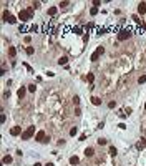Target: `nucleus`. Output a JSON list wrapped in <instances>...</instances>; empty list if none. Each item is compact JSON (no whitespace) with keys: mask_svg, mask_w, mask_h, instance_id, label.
Wrapping results in <instances>:
<instances>
[{"mask_svg":"<svg viewBox=\"0 0 146 166\" xmlns=\"http://www.w3.org/2000/svg\"><path fill=\"white\" fill-rule=\"evenodd\" d=\"M57 12H58V8H57V7H50V8H48V15H50V17L57 15Z\"/></svg>","mask_w":146,"mask_h":166,"instance_id":"1a4fd4ad","label":"nucleus"},{"mask_svg":"<svg viewBox=\"0 0 146 166\" xmlns=\"http://www.w3.org/2000/svg\"><path fill=\"white\" fill-rule=\"evenodd\" d=\"M103 53H105V48H103V47H98V48H96V50L91 53L90 60H91V62H96V60L100 58V55H103Z\"/></svg>","mask_w":146,"mask_h":166,"instance_id":"f03ea898","label":"nucleus"},{"mask_svg":"<svg viewBox=\"0 0 146 166\" xmlns=\"http://www.w3.org/2000/svg\"><path fill=\"white\" fill-rule=\"evenodd\" d=\"M145 110H146V103H145Z\"/></svg>","mask_w":146,"mask_h":166,"instance_id":"4c0bfd02","label":"nucleus"},{"mask_svg":"<svg viewBox=\"0 0 146 166\" xmlns=\"http://www.w3.org/2000/svg\"><path fill=\"white\" fill-rule=\"evenodd\" d=\"M130 35H131V30L130 28H125V30H121V32L118 33V40L120 42H125V40L130 38Z\"/></svg>","mask_w":146,"mask_h":166,"instance_id":"20e7f679","label":"nucleus"},{"mask_svg":"<svg viewBox=\"0 0 146 166\" xmlns=\"http://www.w3.org/2000/svg\"><path fill=\"white\" fill-rule=\"evenodd\" d=\"M141 145H145V146H146V139H145V138H141Z\"/></svg>","mask_w":146,"mask_h":166,"instance_id":"72a5a7b5","label":"nucleus"},{"mask_svg":"<svg viewBox=\"0 0 146 166\" xmlns=\"http://www.w3.org/2000/svg\"><path fill=\"white\" fill-rule=\"evenodd\" d=\"M146 81V75H141L140 78H138V83H145Z\"/></svg>","mask_w":146,"mask_h":166,"instance_id":"aec40b11","label":"nucleus"},{"mask_svg":"<svg viewBox=\"0 0 146 166\" xmlns=\"http://www.w3.org/2000/svg\"><path fill=\"white\" fill-rule=\"evenodd\" d=\"M30 42H32V37L27 35V37H25V43H30Z\"/></svg>","mask_w":146,"mask_h":166,"instance_id":"393cba45","label":"nucleus"},{"mask_svg":"<svg viewBox=\"0 0 146 166\" xmlns=\"http://www.w3.org/2000/svg\"><path fill=\"white\" fill-rule=\"evenodd\" d=\"M3 22H8V23H12V25H13V23H17V18H15L10 12H7V10H5V12H3Z\"/></svg>","mask_w":146,"mask_h":166,"instance_id":"39448f33","label":"nucleus"},{"mask_svg":"<svg viewBox=\"0 0 146 166\" xmlns=\"http://www.w3.org/2000/svg\"><path fill=\"white\" fill-rule=\"evenodd\" d=\"M106 143H108V141H106L105 138H100V139H98V145H100V146H103V145H106Z\"/></svg>","mask_w":146,"mask_h":166,"instance_id":"a211bd4d","label":"nucleus"},{"mask_svg":"<svg viewBox=\"0 0 146 166\" xmlns=\"http://www.w3.org/2000/svg\"><path fill=\"white\" fill-rule=\"evenodd\" d=\"M33 134H35V126H28L25 131L22 133V139H30Z\"/></svg>","mask_w":146,"mask_h":166,"instance_id":"7ed1b4c3","label":"nucleus"},{"mask_svg":"<svg viewBox=\"0 0 146 166\" xmlns=\"http://www.w3.org/2000/svg\"><path fill=\"white\" fill-rule=\"evenodd\" d=\"M8 55H10V57H15V55H17V48H15V47H8Z\"/></svg>","mask_w":146,"mask_h":166,"instance_id":"9b49d317","label":"nucleus"},{"mask_svg":"<svg viewBox=\"0 0 146 166\" xmlns=\"http://www.w3.org/2000/svg\"><path fill=\"white\" fill-rule=\"evenodd\" d=\"M145 30H146V23H145Z\"/></svg>","mask_w":146,"mask_h":166,"instance_id":"e433bc0d","label":"nucleus"},{"mask_svg":"<svg viewBox=\"0 0 146 166\" xmlns=\"http://www.w3.org/2000/svg\"><path fill=\"white\" fill-rule=\"evenodd\" d=\"M17 95H18V98L22 100L23 96H25V88L22 86V88H18V91H17Z\"/></svg>","mask_w":146,"mask_h":166,"instance_id":"ddd939ff","label":"nucleus"},{"mask_svg":"<svg viewBox=\"0 0 146 166\" xmlns=\"http://www.w3.org/2000/svg\"><path fill=\"white\" fill-rule=\"evenodd\" d=\"M110 155H111V156L116 155V148H115V146H110Z\"/></svg>","mask_w":146,"mask_h":166,"instance_id":"6ab92c4d","label":"nucleus"},{"mask_svg":"<svg viewBox=\"0 0 146 166\" xmlns=\"http://www.w3.org/2000/svg\"><path fill=\"white\" fill-rule=\"evenodd\" d=\"M90 13H91V15H96V13H98V8H96V7H91Z\"/></svg>","mask_w":146,"mask_h":166,"instance_id":"412c9836","label":"nucleus"},{"mask_svg":"<svg viewBox=\"0 0 146 166\" xmlns=\"http://www.w3.org/2000/svg\"><path fill=\"white\" fill-rule=\"evenodd\" d=\"M138 13H146V2H140L138 3Z\"/></svg>","mask_w":146,"mask_h":166,"instance_id":"0eeeda50","label":"nucleus"},{"mask_svg":"<svg viewBox=\"0 0 146 166\" xmlns=\"http://www.w3.org/2000/svg\"><path fill=\"white\" fill-rule=\"evenodd\" d=\"M78 163H80V160H78V156H72V158H70V165H72V166L78 165Z\"/></svg>","mask_w":146,"mask_h":166,"instance_id":"f8f14e48","label":"nucleus"},{"mask_svg":"<svg viewBox=\"0 0 146 166\" xmlns=\"http://www.w3.org/2000/svg\"><path fill=\"white\" fill-rule=\"evenodd\" d=\"M93 5L98 8V5H101V2H100V0H95V2H93Z\"/></svg>","mask_w":146,"mask_h":166,"instance_id":"cd10ccee","label":"nucleus"},{"mask_svg":"<svg viewBox=\"0 0 146 166\" xmlns=\"http://www.w3.org/2000/svg\"><path fill=\"white\" fill-rule=\"evenodd\" d=\"M73 32L76 33V35H80V33H81V28H80V27H76V28H73Z\"/></svg>","mask_w":146,"mask_h":166,"instance_id":"b1692460","label":"nucleus"},{"mask_svg":"<svg viewBox=\"0 0 146 166\" xmlns=\"http://www.w3.org/2000/svg\"><path fill=\"white\" fill-rule=\"evenodd\" d=\"M67 62H68V58H67V57H60V60H58V65H67Z\"/></svg>","mask_w":146,"mask_h":166,"instance_id":"2eb2a0df","label":"nucleus"},{"mask_svg":"<svg viewBox=\"0 0 146 166\" xmlns=\"http://www.w3.org/2000/svg\"><path fill=\"white\" fill-rule=\"evenodd\" d=\"M108 106H110V108H115V106H116V103H115V101H110Z\"/></svg>","mask_w":146,"mask_h":166,"instance_id":"c756f323","label":"nucleus"},{"mask_svg":"<svg viewBox=\"0 0 146 166\" xmlns=\"http://www.w3.org/2000/svg\"><path fill=\"white\" fill-rule=\"evenodd\" d=\"M48 138H45V131H38L35 134V141H38V143H43V141H47Z\"/></svg>","mask_w":146,"mask_h":166,"instance_id":"423d86ee","label":"nucleus"},{"mask_svg":"<svg viewBox=\"0 0 146 166\" xmlns=\"http://www.w3.org/2000/svg\"><path fill=\"white\" fill-rule=\"evenodd\" d=\"M33 166H43V165H42V163H35Z\"/></svg>","mask_w":146,"mask_h":166,"instance_id":"f704fd0d","label":"nucleus"},{"mask_svg":"<svg viewBox=\"0 0 146 166\" xmlns=\"http://www.w3.org/2000/svg\"><path fill=\"white\" fill-rule=\"evenodd\" d=\"M45 166H53V163H48V165H45Z\"/></svg>","mask_w":146,"mask_h":166,"instance_id":"c9c22d12","label":"nucleus"},{"mask_svg":"<svg viewBox=\"0 0 146 166\" xmlns=\"http://www.w3.org/2000/svg\"><path fill=\"white\" fill-rule=\"evenodd\" d=\"M85 139H86V134H81V136H80V139H78V141H85Z\"/></svg>","mask_w":146,"mask_h":166,"instance_id":"2f4dec72","label":"nucleus"},{"mask_svg":"<svg viewBox=\"0 0 146 166\" xmlns=\"http://www.w3.org/2000/svg\"><path fill=\"white\" fill-rule=\"evenodd\" d=\"M85 155H86V156H93V155H95V150H93V148H86V150H85Z\"/></svg>","mask_w":146,"mask_h":166,"instance_id":"4468645a","label":"nucleus"},{"mask_svg":"<svg viewBox=\"0 0 146 166\" xmlns=\"http://www.w3.org/2000/svg\"><path fill=\"white\" fill-rule=\"evenodd\" d=\"M22 133V126H13L12 130H10V134L12 136H17V134H20Z\"/></svg>","mask_w":146,"mask_h":166,"instance_id":"6e6552de","label":"nucleus"},{"mask_svg":"<svg viewBox=\"0 0 146 166\" xmlns=\"http://www.w3.org/2000/svg\"><path fill=\"white\" fill-rule=\"evenodd\" d=\"M91 103H93L95 106H100V105H101V100L98 98V96H93V98H91Z\"/></svg>","mask_w":146,"mask_h":166,"instance_id":"9d476101","label":"nucleus"},{"mask_svg":"<svg viewBox=\"0 0 146 166\" xmlns=\"http://www.w3.org/2000/svg\"><path fill=\"white\" fill-rule=\"evenodd\" d=\"M145 53H146V52H145Z\"/></svg>","mask_w":146,"mask_h":166,"instance_id":"58836bf2","label":"nucleus"},{"mask_svg":"<svg viewBox=\"0 0 146 166\" xmlns=\"http://www.w3.org/2000/svg\"><path fill=\"white\" fill-rule=\"evenodd\" d=\"M86 80H88L90 83H93V80H95V75H93V73H88V76H86Z\"/></svg>","mask_w":146,"mask_h":166,"instance_id":"f3484780","label":"nucleus"},{"mask_svg":"<svg viewBox=\"0 0 146 166\" xmlns=\"http://www.w3.org/2000/svg\"><path fill=\"white\" fill-rule=\"evenodd\" d=\"M76 133H78V130H76V126H75V128H72V130H70V134H72V136H75V134H76Z\"/></svg>","mask_w":146,"mask_h":166,"instance_id":"5701e85b","label":"nucleus"},{"mask_svg":"<svg viewBox=\"0 0 146 166\" xmlns=\"http://www.w3.org/2000/svg\"><path fill=\"white\" fill-rule=\"evenodd\" d=\"M73 103H75V105H80V98H78V96H75V98H73Z\"/></svg>","mask_w":146,"mask_h":166,"instance_id":"bb28decb","label":"nucleus"},{"mask_svg":"<svg viewBox=\"0 0 146 166\" xmlns=\"http://www.w3.org/2000/svg\"><path fill=\"white\" fill-rule=\"evenodd\" d=\"M105 32H106V28H100V30H98V35H103Z\"/></svg>","mask_w":146,"mask_h":166,"instance_id":"7c9ffc66","label":"nucleus"},{"mask_svg":"<svg viewBox=\"0 0 146 166\" xmlns=\"http://www.w3.org/2000/svg\"><path fill=\"white\" fill-rule=\"evenodd\" d=\"M32 32H38V27L36 25H32Z\"/></svg>","mask_w":146,"mask_h":166,"instance_id":"473e14b6","label":"nucleus"},{"mask_svg":"<svg viewBox=\"0 0 146 166\" xmlns=\"http://www.w3.org/2000/svg\"><path fill=\"white\" fill-rule=\"evenodd\" d=\"M33 52H35L33 47H27V53H28V55H33Z\"/></svg>","mask_w":146,"mask_h":166,"instance_id":"4be33fe9","label":"nucleus"},{"mask_svg":"<svg viewBox=\"0 0 146 166\" xmlns=\"http://www.w3.org/2000/svg\"><path fill=\"white\" fill-rule=\"evenodd\" d=\"M2 161H3V165H10L12 163V156H3Z\"/></svg>","mask_w":146,"mask_h":166,"instance_id":"dca6fc26","label":"nucleus"},{"mask_svg":"<svg viewBox=\"0 0 146 166\" xmlns=\"http://www.w3.org/2000/svg\"><path fill=\"white\" fill-rule=\"evenodd\" d=\"M32 12H33V7L28 8V10H20V13H18V20H22V22H28V20L32 18Z\"/></svg>","mask_w":146,"mask_h":166,"instance_id":"f257e3e1","label":"nucleus"},{"mask_svg":"<svg viewBox=\"0 0 146 166\" xmlns=\"http://www.w3.org/2000/svg\"><path fill=\"white\" fill-rule=\"evenodd\" d=\"M28 91L33 93V91H35V85H28Z\"/></svg>","mask_w":146,"mask_h":166,"instance_id":"a878e982","label":"nucleus"},{"mask_svg":"<svg viewBox=\"0 0 146 166\" xmlns=\"http://www.w3.org/2000/svg\"><path fill=\"white\" fill-rule=\"evenodd\" d=\"M68 5H70V2H62L60 3V7H68Z\"/></svg>","mask_w":146,"mask_h":166,"instance_id":"c85d7f7f","label":"nucleus"}]
</instances>
